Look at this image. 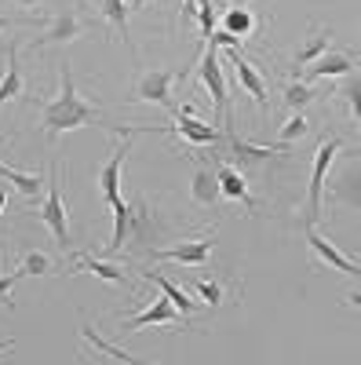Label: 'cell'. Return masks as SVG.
<instances>
[{
	"instance_id": "cell-1",
	"label": "cell",
	"mask_w": 361,
	"mask_h": 365,
	"mask_svg": "<svg viewBox=\"0 0 361 365\" xmlns=\"http://www.w3.org/2000/svg\"><path fill=\"white\" fill-rule=\"evenodd\" d=\"M58 70H63V88H58V99H51V103L41 106V128H44L48 135L73 132V128H84V125H103L106 132H117V125L103 117L99 106H92V103L80 99V91H77V84H73L70 63H63Z\"/></svg>"
},
{
	"instance_id": "cell-2",
	"label": "cell",
	"mask_w": 361,
	"mask_h": 365,
	"mask_svg": "<svg viewBox=\"0 0 361 365\" xmlns=\"http://www.w3.org/2000/svg\"><path fill=\"white\" fill-rule=\"evenodd\" d=\"M340 139H325L318 146V158H314V168H310V182H307V208H303V227H314L321 220V187L328 179V168H333L336 154H340Z\"/></svg>"
},
{
	"instance_id": "cell-3",
	"label": "cell",
	"mask_w": 361,
	"mask_h": 365,
	"mask_svg": "<svg viewBox=\"0 0 361 365\" xmlns=\"http://www.w3.org/2000/svg\"><path fill=\"white\" fill-rule=\"evenodd\" d=\"M201 88H208V99H212V110H216V120L230 117V84H226V73L219 66V48L208 44L204 55H201Z\"/></svg>"
},
{
	"instance_id": "cell-4",
	"label": "cell",
	"mask_w": 361,
	"mask_h": 365,
	"mask_svg": "<svg viewBox=\"0 0 361 365\" xmlns=\"http://www.w3.org/2000/svg\"><path fill=\"white\" fill-rule=\"evenodd\" d=\"M37 220L51 230V237L58 241V249L70 252V220H66V205H63V190H58V172L51 168L48 175V197L37 212Z\"/></svg>"
},
{
	"instance_id": "cell-5",
	"label": "cell",
	"mask_w": 361,
	"mask_h": 365,
	"mask_svg": "<svg viewBox=\"0 0 361 365\" xmlns=\"http://www.w3.org/2000/svg\"><path fill=\"white\" fill-rule=\"evenodd\" d=\"M179 81V73L175 70H150V73H142L139 77V84H135V91L128 96V103H157V106H164L172 117H175V99H172V84Z\"/></svg>"
},
{
	"instance_id": "cell-6",
	"label": "cell",
	"mask_w": 361,
	"mask_h": 365,
	"mask_svg": "<svg viewBox=\"0 0 361 365\" xmlns=\"http://www.w3.org/2000/svg\"><path fill=\"white\" fill-rule=\"evenodd\" d=\"M164 132H179V139L183 143H190V146H219L223 143V128H216V125H208V120H197V113H194V106H183V110H175V120L164 128Z\"/></svg>"
},
{
	"instance_id": "cell-7",
	"label": "cell",
	"mask_w": 361,
	"mask_h": 365,
	"mask_svg": "<svg viewBox=\"0 0 361 365\" xmlns=\"http://www.w3.org/2000/svg\"><path fill=\"white\" fill-rule=\"evenodd\" d=\"M84 29H88V22L77 15V11H70V8H63L51 22H48V29L41 37H33L29 41V48L33 51H41V48H48V44H70V41H77V37H84Z\"/></svg>"
},
{
	"instance_id": "cell-8",
	"label": "cell",
	"mask_w": 361,
	"mask_h": 365,
	"mask_svg": "<svg viewBox=\"0 0 361 365\" xmlns=\"http://www.w3.org/2000/svg\"><path fill=\"white\" fill-rule=\"evenodd\" d=\"M212 249H216V237H204V241H179V245H172V249H150L146 259H154V263L172 259V263H183V267H201V263H208Z\"/></svg>"
},
{
	"instance_id": "cell-9",
	"label": "cell",
	"mask_w": 361,
	"mask_h": 365,
	"mask_svg": "<svg viewBox=\"0 0 361 365\" xmlns=\"http://www.w3.org/2000/svg\"><path fill=\"white\" fill-rule=\"evenodd\" d=\"M142 325H183V314L175 311V303L161 292L150 307H142L139 314H132V318H125L117 329L120 332H135V329H142ZM183 329H190V325H183Z\"/></svg>"
},
{
	"instance_id": "cell-10",
	"label": "cell",
	"mask_w": 361,
	"mask_h": 365,
	"mask_svg": "<svg viewBox=\"0 0 361 365\" xmlns=\"http://www.w3.org/2000/svg\"><path fill=\"white\" fill-rule=\"evenodd\" d=\"M128 154H132V139L120 143V146H117V154L99 168V194H103V201H106L110 208L125 201V197H120V168H125Z\"/></svg>"
},
{
	"instance_id": "cell-11",
	"label": "cell",
	"mask_w": 361,
	"mask_h": 365,
	"mask_svg": "<svg viewBox=\"0 0 361 365\" xmlns=\"http://www.w3.org/2000/svg\"><path fill=\"white\" fill-rule=\"evenodd\" d=\"M303 234H307V245H310V252L321 259V263H328V267H336L340 274H350V278H357V274H361V267L350 259V256H343L336 245H333V241H325L314 227H303Z\"/></svg>"
},
{
	"instance_id": "cell-12",
	"label": "cell",
	"mask_w": 361,
	"mask_h": 365,
	"mask_svg": "<svg viewBox=\"0 0 361 365\" xmlns=\"http://www.w3.org/2000/svg\"><path fill=\"white\" fill-rule=\"evenodd\" d=\"M19 41H8L4 44V58H8V70L0 77V106L11 103V99H22L26 91V77H22V63H19Z\"/></svg>"
},
{
	"instance_id": "cell-13",
	"label": "cell",
	"mask_w": 361,
	"mask_h": 365,
	"mask_svg": "<svg viewBox=\"0 0 361 365\" xmlns=\"http://www.w3.org/2000/svg\"><path fill=\"white\" fill-rule=\"evenodd\" d=\"M73 270H92L95 278H103V282H113V285H120V289H135V282L128 278L125 270H120L117 263H110V259H99V256H92V252H73Z\"/></svg>"
},
{
	"instance_id": "cell-14",
	"label": "cell",
	"mask_w": 361,
	"mask_h": 365,
	"mask_svg": "<svg viewBox=\"0 0 361 365\" xmlns=\"http://www.w3.org/2000/svg\"><path fill=\"white\" fill-rule=\"evenodd\" d=\"M190 197H194V205H201V208H212V205H219V201H223V190H219V175H216V168L201 165V168L190 175Z\"/></svg>"
},
{
	"instance_id": "cell-15",
	"label": "cell",
	"mask_w": 361,
	"mask_h": 365,
	"mask_svg": "<svg viewBox=\"0 0 361 365\" xmlns=\"http://www.w3.org/2000/svg\"><path fill=\"white\" fill-rule=\"evenodd\" d=\"M328 41H333V29H328V26H321V29H318V26H314L310 34H307V41L292 51V77H295L299 70H303L307 63L321 58V55L328 51Z\"/></svg>"
},
{
	"instance_id": "cell-16",
	"label": "cell",
	"mask_w": 361,
	"mask_h": 365,
	"mask_svg": "<svg viewBox=\"0 0 361 365\" xmlns=\"http://www.w3.org/2000/svg\"><path fill=\"white\" fill-rule=\"evenodd\" d=\"M350 70H357L354 55H343V51L328 55V51H325L321 58L307 63V84H314V81H321V77H343V73H350Z\"/></svg>"
},
{
	"instance_id": "cell-17",
	"label": "cell",
	"mask_w": 361,
	"mask_h": 365,
	"mask_svg": "<svg viewBox=\"0 0 361 365\" xmlns=\"http://www.w3.org/2000/svg\"><path fill=\"white\" fill-rule=\"evenodd\" d=\"M216 175H219V190H223V197L241 201V205H248V212H256V197L248 194L245 172L234 168V165H219V168H216Z\"/></svg>"
},
{
	"instance_id": "cell-18",
	"label": "cell",
	"mask_w": 361,
	"mask_h": 365,
	"mask_svg": "<svg viewBox=\"0 0 361 365\" xmlns=\"http://www.w3.org/2000/svg\"><path fill=\"white\" fill-rule=\"evenodd\" d=\"M234 70H237V84L245 88L259 106H266V103H270V96H266V81H263V73H259L241 51H234Z\"/></svg>"
},
{
	"instance_id": "cell-19",
	"label": "cell",
	"mask_w": 361,
	"mask_h": 365,
	"mask_svg": "<svg viewBox=\"0 0 361 365\" xmlns=\"http://www.w3.org/2000/svg\"><path fill=\"white\" fill-rule=\"evenodd\" d=\"M80 336H84L88 347H95V351H99L103 358H110V361H125V365H135V361H139L132 351H125V347H117V344L103 340V336H99V329L88 322V318H80Z\"/></svg>"
},
{
	"instance_id": "cell-20",
	"label": "cell",
	"mask_w": 361,
	"mask_h": 365,
	"mask_svg": "<svg viewBox=\"0 0 361 365\" xmlns=\"http://www.w3.org/2000/svg\"><path fill=\"white\" fill-rule=\"evenodd\" d=\"M95 4H99V19L110 29H117V37L132 48V37H128V0H95Z\"/></svg>"
},
{
	"instance_id": "cell-21",
	"label": "cell",
	"mask_w": 361,
	"mask_h": 365,
	"mask_svg": "<svg viewBox=\"0 0 361 365\" xmlns=\"http://www.w3.org/2000/svg\"><path fill=\"white\" fill-rule=\"evenodd\" d=\"M142 278H146V282H154V285H157V289H161V292H164V296H168L172 303H175V311L183 314V318H190V314L197 311V303H194V299H190V296H187L183 289H179V285H175L172 278H164L161 270H142Z\"/></svg>"
},
{
	"instance_id": "cell-22",
	"label": "cell",
	"mask_w": 361,
	"mask_h": 365,
	"mask_svg": "<svg viewBox=\"0 0 361 365\" xmlns=\"http://www.w3.org/2000/svg\"><path fill=\"white\" fill-rule=\"evenodd\" d=\"M281 96H285V106H292V110L299 113L303 106H310V103L321 96V88H314V84H307V81H295V77H292V81L285 84Z\"/></svg>"
},
{
	"instance_id": "cell-23",
	"label": "cell",
	"mask_w": 361,
	"mask_h": 365,
	"mask_svg": "<svg viewBox=\"0 0 361 365\" xmlns=\"http://www.w3.org/2000/svg\"><path fill=\"white\" fill-rule=\"evenodd\" d=\"M223 29H226V34H234V37L241 41V37H248L252 29H256V15H252L245 4H234V8L223 15Z\"/></svg>"
},
{
	"instance_id": "cell-24",
	"label": "cell",
	"mask_w": 361,
	"mask_h": 365,
	"mask_svg": "<svg viewBox=\"0 0 361 365\" xmlns=\"http://www.w3.org/2000/svg\"><path fill=\"white\" fill-rule=\"evenodd\" d=\"M22 278L26 274H33V278H48V274H58V263L48 256V252H37V249H29L26 256H22Z\"/></svg>"
},
{
	"instance_id": "cell-25",
	"label": "cell",
	"mask_w": 361,
	"mask_h": 365,
	"mask_svg": "<svg viewBox=\"0 0 361 365\" xmlns=\"http://www.w3.org/2000/svg\"><path fill=\"white\" fill-rule=\"evenodd\" d=\"M0 179H8L11 187H19L26 197H37L41 187H44V179H41V175H26V172H19V168H8L4 161H0Z\"/></svg>"
},
{
	"instance_id": "cell-26",
	"label": "cell",
	"mask_w": 361,
	"mask_h": 365,
	"mask_svg": "<svg viewBox=\"0 0 361 365\" xmlns=\"http://www.w3.org/2000/svg\"><path fill=\"white\" fill-rule=\"evenodd\" d=\"M310 132V120L303 117V113H295L292 120H288V125L281 128V135H278V143H274V150H278V154H281V150H292L299 139H303Z\"/></svg>"
},
{
	"instance_id": "cell-27",
	"label": "cell",
	"mask_w": 361,
	"mask_h": 365,
	"mask_svg": "<svg viewBox=\"0 0 361 365\" xmlns=\"http://www.w3.org/2000/svg\"><path fill=\"white\" fill-rule=\"evenodd\" d=\"M194 289H197L201 303H208V307H219V303H223V289H219V282H204V278H201Z\"/></svg>"
},
{
	"instance_id": "cell-28",
	"label": "cell",
	"mask_w": 361,
	"mask_h": 365,
	"mask_svg": "<svg viewBox=\"0 0 361 365\" xmlns=\"http://www.w3.org/2000/svg\"><path fill=\"white\" fill-rule=\"evenodd\" d=\"M22 278V270H15V274H0V296H4V303L8 307H15V299H11V289H15V282Z\"/></svg>"
},
{
	"instance_id": "cell-29",
	"label": "cell",
	"mask_w": 361,
	"mask_h": 365,
	"mask_svg": "<svg viewBox=\"0 0 361 365\" xmlns=\"http://www.w3.org/2000/svg\"><path fill=\"white\" fill-rule=\"evenodd\" d=\"M340 91H343V99L350 103V113H357V70H350V81Z\"/></svg>"
},
{
	"instance_id": "cell-30",
	"label": "cell",
	"mask_w": 361,
	"mask_h": 365,
	"mask_svg": "<svg viewBox=\"0 0 361 365\" xmlns=\"http://www.w3.org/2000/svg\"><path fill=\"white\" fill-rule=\"evenodd\" d=\"M194 15H197V0H183V11H179V22L187 26V22H190Z\"/></svg>"
},
{
	"instance_id": "cell-31",
	"label": "cell",
	"mask_w": 361,
	"mask_h": 365,
	"mask_svg": "<svg viewBox=\"0 0 361 365\" xmlns=\"http://www.w3.org/2000/svg\"><path fill=\"white\" fill-rule=\"evenodd\" d=\"M11 26H19V19H8V15H0V29H11Z\"/></svg>"
},
{
	"instance_id": "cell-32",
	"label": "cell",
	"mask_w": 361,
	"mask_h": 365,
	"mask_svg": "<svg viewBox=\"0 0 361 365\" xmlns=\"http://www.w3.org/2000/svg\"><path fill=\"white\" fill-rule=\"evenodd\" d=\"M8 351H15V340H0V354H8Z\"/></svg>"
},
{
	"instance_id": "cell-33",
	"label": "cell",
	"mask_w": 361,
	"mask_h": 365,
	"mask_svg": "<svg viewBox=\"0 0 361 365\" xmlns=\"http://www.w3.org/2000/svg\"><path fill=\"white\" fill-rule=\"evenodd\" d=\"M4 208H8V194H4V187H0V216H4Z\"/></svg>"
},
{
	"instance_id": "cell-34",
	"label": "cell",
	"mask_w": 361,
	"mask_h": 365,
	"mask_svg": "<svg viewBox=\"0 0 361 365\" xmlns=\"http://www.w3.org/2000/svg\"><path fill=\"white\" fill-rule=\"evenodd\" d=\"M146 4H154V0H128V8H146Z\"/></svg>"
},
{
	"instance_id": "cell-35",
	"label": "cell",
	"mask_w": 361,
	"mask_h": 365,
	"mask_svg": "<svg viewBox=\"0 0 361 365\" xmlns=\"http://www.w3.org/2000/svg\"><path fill=\"white\" fill-rule=\"evenodd\" d=\"M15 4H22V8H37L41 0H15Z\"/></svg>"
},
{
	"instance_id": "cell-36",
	"label": "cell",
	"mask_w": 361,
	"mask_h": 365,
	"mask_svg": "<svg viewBox=\"0 0 361 365\" xmlns=\"http://www.w3.org/2000/svg\"><path fill=\"white\" fill-rule=\"evenodd\" d=\"M230 4H245V0H230Z\"/></svg>"
},
{
	"instance_id": "cell-37",
	"label": "cell",
	"mask_w": 361,
	"mask_h": 365,
	"mask_svg": "<svg viewBox=\"0 0 361 365\" xmlns=\"http://www.w3.org/2000/svg\"><path fill=\"white\" fill-rule=\"evenodd\" d=\"M0 143H4V139H0Z\"/></svg>"
}]
</instances>
